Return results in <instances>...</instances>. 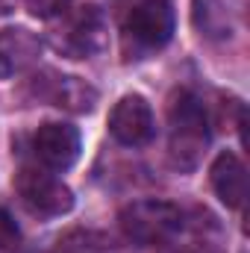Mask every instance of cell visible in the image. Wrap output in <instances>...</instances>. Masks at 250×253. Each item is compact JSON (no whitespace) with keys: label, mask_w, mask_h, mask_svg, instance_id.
<instances>
[{"label":"cell","mask_w":250,"mask_h":253,"mask_svg":"<svg viewBox=\"0 0 250 253\" xmlns=\"http://www.w3.org/2000/svg\"><path fill=\"white\" fill-rule=\"evenodd\" d=\"M168 126H171V162L180 171L197 168L206 144H209V121L200 97L191 91H177L168 103Z\"/></svg>","instance_id":"cell-1"},{"label":"cell","mask_w":250,"mask_h":253,"mask_svg":"<svg viewBox=\"0 0 250 253\" xmlns=\"http://www.w3.org/2000/svg\"><path fill=\"white\" fill-rule=\"evenodd\" d=\"M126 239L138 245H162L183 230V212L168 200H135L118 215Z\"/></svg>","instance_id":"cell-2"},{"label":"cell","mask_w":250,"mask_h":253,"mask_svg":"<svg viewBox=\"0 0 250 253\" xmlns=\"http://www.w3.org/2000/svg\"><path fill=\"white\" fill-rule=\"evenodd\" d=\"M174 6L171 0H144L138 3L124 21V44L135 53H150L159 50L171 42L174 36Z\"/></svg>","instance_id":"cell-3"},{"label":"cell","mask_w":250,"mask_h":253,"mask_svg":"<svg viewBox=\"0 0 250 253\" xmlns=\"http://www.w3.org/2000/svg\"><path fill=\"white\" fill-rule=\"evenodd\" d=\"M15 191L21 203L39 218H59L74 209V191L47 171L21 168L15 177Z\"/></svg>","instance_id":"cell-4"},{"label":"cell","mask_w":250,"mask_h":253,"mask_svg":"<svg viewBox=\"0 0 250 253\" xmlns=\"http://www.w3.org/2000/svg\"><path fill=\"white\" fill-rule=\"evenodd\" d=\"M56 47L71 59L94 56L106 47V24L94 6H83L80 12L68 15L65 30L56 36Z\"/></svg>","instance_id":"cell-5"},{"label":"cell","mask_w":250,"mask_h":253,"mask_svg":"<svg viewBox=\"0 0 250 253\" xmlns=\"http://www.w3.org/2000/svg\"><path fill=\"white\" fill-rule=\"evenodd\" d=\"M109 132L115 135V141H121L126 147H141L153 141L156 121H153L150 103L141 94H124L109 115Z\"/></svg>","instance_id":"cell-6"},{"label":"cell","mask_w":250,"mask_h":253,"mask_svg":"<svg viewBox=\"0 0 250 253\" xmlns=\"http://www.w3.org/2000/svg\"><path fill=\"white\" fill-rule=\"evenodd\" d=\"M36 97L50 103V106H59V109H68V112H91L94 103H97V91L80 80V77H65V74H56V71H44L39 80H36Z\"/></svg>","instance_id":"cell-7"},{"label":"cell","mask_w":250,"mask_h":253,"mask_svg":"<svg viewBox=\"0 0 250 253\" xmlns=\"http://www.w3.org/2000/svg\"><path fill=\"white\" fill-rule=\"evenodd\" d=\"M80 132L71 124H42L36 138H33V150L36 156L53 168V171H68L77 159H80Z\"/></svg>","instance_id":"cell-8"},{"label":"cell","mask_w":250,"mask_h":253,"mask_svg":"<svg viewBox=\"0 0 250 253\" xmlns=\"http://www.w3.org/2000/svg\"><path fill=\"white\" fill-rule=\"evenodd\" d=\"M209 180H212V189L218 194V200L227 209H242L245 206V197H248V171H245V165H242V159L236 153H230V150L218 153V159L209 168Z\"/></svg>","instance_id":"cell-9"},{"label":"cell","mask_w":250,"mask_h":253,"mask_svg":"<svg viewBox=\"0 0 250 253\" xmlns=\"http://www.w3.org/2000/svg\"><path fill=\"white\" fill-rule=\"evenodd\" d=\"M42 50V42L30 30H0V80H9L15 74H24L36 62Z\"/></svg>","instance_id":"cell-10"},{"label":"cell","mask_w":250,"mask_h":253,"mask_svg":"<svg viewBox=\"0 0 250 253\" xmlns=\"http://www.w3.org/2000/svg\"><path fill=\"white\" fill-rule=\"evenodd\" d=\"M191 24L203 39L212 42L233 36V15L224 0H191Z\"/></svg>","instance_id":"cell-11"},{"label":"cell","mask_w":250,"mask_h":253,"mask_svg":"<svg viewBox=\"0 0 250 253\" xmlns=\"http://www.w3.org/2000/svg\"><path fill=\"white\" fill-rule=\"evenodd\" d=\"M71 0H27V9L33 18H42V21H50V18H59L68 12Z\"/></svg>","instance_id":"cell-12"},{"label":"cell","mask_w":250,"mask_h":253,"mask_svg":"<svg viewBox=\"0 0 250 253\" xmlns=\"http://www.w3.org/2000/svg\"><path fill=\"white\" fill-rule=\"evenodd\" d=\"M18 245H21L18 224H15V218L6 209H0V251H15Z\"/></svg>","instance_id":"cell-13"},{"label":"cell","mask_w":250,"mask_h":253,"mask_svg":"<svg viewBox=\"0 0 250 253\" xmlns=\"http://www.w3.org/2000/svg\"><path fill=\"white\" fill-rule=\"evenodd\" d=\"M159 253H212L206 245H197V242H191V245H168V248H162Z\"/></svg>","instance_id":"cell-14"},{"label":"cell","mask_w":250,"mask_h":253,"mask_svg":"<svg viewBox=\"0 0 250 253\" xmlns=\"http://www.w3.org/2000/svg\"><path fill=\"white\" fill-rule=\"evenodd\" d=\"M15 3H18V0H0V18H6V15L15 9Z\"/></svg>","instance_id":"cell-15"}]
</instances>
